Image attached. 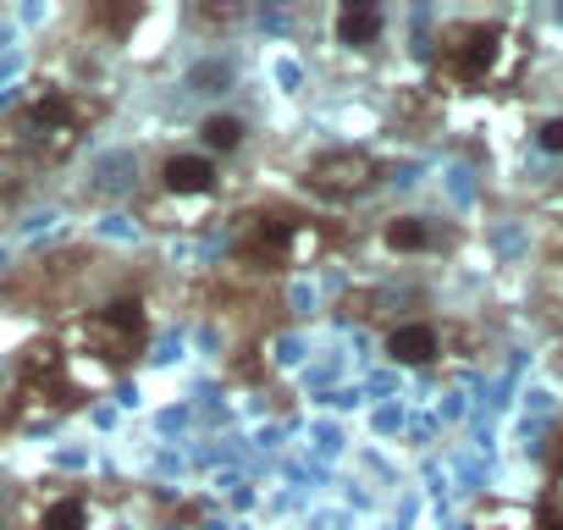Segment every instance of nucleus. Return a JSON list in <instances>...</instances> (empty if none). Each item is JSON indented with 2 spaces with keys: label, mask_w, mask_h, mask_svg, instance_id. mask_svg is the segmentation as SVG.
<instances>
[{
  "label": "nucleus",
  "mask_w": 563,
  "mask_h": 530,
  "mask_svg": "<svg viewBox=\"0 0 563 530\" xmlns=\"http://www.w3.org/2000/svg\"><path fill=\"white\" fill-rule=\"evenodd\" d=\"M519 56H525V45L503 23H459L442 34L437 78L448 89H492L519 73Z\"/></svg>",
  "instance_id": "nucleus-1"
},
{
  "label": "nucleus",
  "mask_w": 563,
  "mask_h": 530,
  "mask_svg": "<svg viewBox=\"0 0 563 530\" xmlns=\"http://www.w3.org/2000/svg\"><path fill=\"white\" fill-rule=\"evenodd\" d=\"M12 128H18V139H23L34 155H45V161H62V155L78 144L84 111H78V100H67V95H45V100L23 106Z\"/></svg>",
  "instance_id": "nucleus-2"
},
{
  "label": "nucleus",
  "mask_w": 563,
  "mask_h": 530,
  "mask_svg": "<svg viewBox=\"0 0 563 530\" xmlns=\"http://www.w3.org/2000/svg\"><path fill=\"white\" fill-rule=\"evenodd\" d=\"M84 338H89V349H95L100 360H111V365L133 360L139 343H144V305H139V299H117V305L95 310V316L84 321Z\"/></svg>",
  "instance_id": "nucleus-3"
},
{
  "label": "nucleus",
  "mask_w": 563,
  "mask_h": 530,
  "mask_svg": "<svg viewBox=\"0 0 563 530\" xmlns=\"http://www.w3.org/2000/svg\"><path fill=\"white\" fill-rule=\"evenodd\" d=\"M310 188L316 194H327V199H354V194H365V188H376V177H382V166L365 155V150H327V155H316L310 161Z\"/></svg>",
  "instance_id": "nucleus-4"
},
{
  "label": "nucleus",
  "mask_w": 563,
  "mask_h": 530,
  "mask_svg": "<svg viewBox=\"0 0 563 530\" xmlns=\"http://www.w3.org/2000/svg\"><path fill=\"white\" fill-rule=\"evenodd\" d=\"M161 188L166 194H210L216 188V161L210 155H166L161 161Z\"/></svg>",
  "instance_id": "nucleus-5"
},
{
  "label": "nucleus",
  "mask_w": 563,
  "mask_h": 530,
  "mask_svg": "<svg viewBox=\"0 0 563 530\" xmlns=\"http://www.w3.org/2000/svg\"><path fill=\"white\" fill-rule=\"evenodd\" d=\"M387 354H393L398 365H431V360L442 354V338H437L431 321H404V327L387 332Z\"/></svg>",
  "instance_id": "nucleus-6"
},
{
  "label": "nucleus",
  "mask_w": 563,
  "mask_h": 530,
  "mask_svg": "<svg viewBox=\"0 0 563 530\" xmlns=\"http://www.w3.org/2000/svg\"><path fill=\"white\" fill-rule=\"evenodd\" d=\"M382 29H387V18H382V7H371V0H349V7L338 12V40L349 51H371L382 40Z\"/></svg>",
  "instance_id": "nucleus-7"
},
{
  "label": "nucleus",
  "mask_w": 563,
  "mask_h": 530,
  "mask_svg": "<svg viewBox=\"0 0 563 530\" xmlns=\"http://www.w3.org/2000/svg\"><path fill=\"white\" fill-rule=\"evenodd\" d=\"M387 249H398V254H426V249H437V227H431L426 216H393V221H387Z\"/></svg>",
  "instance_id": "nucleus-8"
},
{
  "label": "nucleus",
  "mask_w": 563,
  "mask_h": 530,
  "mask_svg": "<svg viewBox=\"0 0 563 530\" xmlns=\"http://www.w3.org/2000/svg\"><path fill=\"white\" fill-rule=\"evenodd\" d=\"M243 117H232V111H216V117H205L199 122V139H205V150H216V155H232L238 144H243Z\"/></svg>",
  "instance_id": "nucleus-9"
},
{
  "label": "nucleus",
  "mask_w": 563,
  "mask_h": 530,
  "mask_svg": "<svg viewBox=\"0 0 563 530\" xmlns=\"http://www.w3.org/2000/svg\"><path fill=\"white\" fill-rule=\"evenodd\" d=\"M40 530H89V508H84V497H56V503L45 508Z\"/></svg>",
  "instance_id": "nucleus-10"
},
{
  "label": "nucleus",
  "mask_w": 563,
  "mask_h": 530,
  "mask_svg": "<svg viewBox=\"0 0 563 530\" xmlns=\"http://www.w3.org/2000/svg\"><path fill=\"white\" fill-rule=\"evenodd\" d=\"M530 144H536L547 161H563V111H552V117H536V128H530Z\"/></svg>",
  "instance_id": "nucleus-11"
},
{
  "label": "nucleus",
  "mask_w": 563,
  "mask_h": 530,
  "mask_svg": "<svg viewBox=\"0 0 563 530\" xmlns=\"http://www.w3.org/2000/svg\"><path fill=\"white\" fill-rule=\"evenodd\" d=\"M536 530H563V464H558V475H552V486H547V497H541Z\"/></svg>",
  "instance_id": "nucleus-12"
},
{
  "label": "nucleus",
  "mask_w": 563,
  "mask_h": 530,
  "mask_svg": "<svg viewBox=\"0 0 563 530\" xmlns=\"http://www.w3.org/2000/svg\"><path fill=\"white\" fill-rule=\"evenodd\" d=\"M232 84V67H221V62H199L194 73H188V89L194 95H216V89H227Z\"/></svg>",
  "instance_id": "nucleus-13"
},
{
  "label": "nucleus",
  "mask_w": 563,
  "mask_h": 530,
  "mask_svg": "<svg viewBox=\"0 0 563 530\" xmlns=\"http://www.w3.org/2000/svg\"><path fill=\"white\" fill-rule=\"evenodd\" d=\"M139 18H144V7H111V12H95V23L111 29V34H128Z\"/></svg>",
  "instance_id": "nucleus-14"
}]
</instances>
